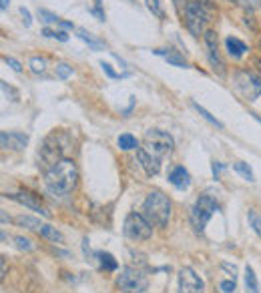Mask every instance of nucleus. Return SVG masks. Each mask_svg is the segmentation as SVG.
I'll list each match as a JSON object with an SVG mask.
<instances>
[{"mask_svg":"<svg viewBox=\"0 0 261 293\" xmlns=\"http://www.w3.org/2000/svg\"><path fill=\"white\" fill-rule=\"evenodd\" d=\"M231 2H233V0H231Z\"/></svg>","mask_w":261,"mask_h":293,"instance_id":"43","label":"nucleus"},{"mask_svg":"<svg viewBox=\"0 0 261 293\" xmlns=\"http://www.w3.org/2000/svg\"><path fill=\"white\" fill-rule=\"evenodd\" d=\"M137 159H139L141 167L145 169V173H147L149 177H155V175L159 173V169H161V161H159L157 157H153L145 146H139V149H137Z\"/></svg>","mask_w":261,"mask_h":293,"instance_id":"13","label":"nucleus"},{"mask_svg":"<svg viewBox=\"0 0 261 293\" xmlns=\"http://www.w3.org/2000/svg\"><path fill=\"white\" fill-rule=\"evenodd\" d=\"M0 267H2V271H0V277H4L6 275V259L2 257V261H0Z\"/></svg>","mask_w":261,"mask_h":293,"instance_id":"40","label":"nucleus"},{"mask_svg":"<svg viewBox=\"0 0 261 293\" xmlns=\"http://www.w3.org/2000/svg\"><path fill=\"white\" fill-rule=\"evenodd\" d=\"M38 233H40L42 239H48V241H52V243H56V245L64 243V235H62L56 227H52V225H42V229H40Z\"/></svg>","mask_w":261,"mask_h":293,"instance_id":"20","label":"nucleus"},{"mask_svg":"<svg viewBox=\"0 0 261 293\" xmlns=\"http://www.w3.org/2000/svg\"><path fill=\"white\" fill-rule=\"evenodd\" d=\"M38 16L46 22V24H56V26H60L62 30H71V28H75L73 26V22H67V20H62L60 16H56V14H52V12H48L46 8H40L38 10Z\"/></svg>","mask_w":261,"mask_h":293,"instance_id":"18","label":"nucleus"},{"mask_svg":"<svg viewBox=\"0 0 261 293\" xmlns=\"http://www.w3.org/2000/svg\"><path fill=\"white\" fill-rule=\"evenodd\" d=\"M153 54H159V56H165V60L171 64V66H177V68H187L189 64L185 62V58L177 52H173L171 48H155Z\"/></svg>","mask_w":261,"mask_h":293,"instance_id":"16","label":"nucleus"},{"mask_svg":"<svg viewBox=\"0 0 261 293\" xmlns=\"http://www.w3.org/2000/svg\"><path fill=\"white\" fill-rule=\"evenodd\" d=\"M169 183H171L175 189L185 191V189L191 187V175H189V171H187L185 167L177 165V167H173L171 173H169Z\"/></svg>","mask_w":261,"mask_h":293,"instance_id":"14","label":"nucleus"},{"mask_svg":"<svg viewBox=\"0 0 261 293\" xmlns=\"http://www.w3.org/2000/svg\"><path fill=\"white\" fill-rule=\"evenodd\" d=\"M217 209H219V203H217L211 195H201V197L197 199L193 211H191V223H193L195 231L203 233L205 225L209 223V219L213 217V213H215Z\"/></svg>","mask_w":261,"mask_h":293,"instance_id":"3","label":"nucleus"},{"mask_svg":"<svg viewBox=\"0 0 261 293\" xmlns=\"http://www.w3.org/2000/svg\"><path fill=\"white\" fill-rule=\"evenodd\" d=\"M235 87L243 93L247 101H255L261 95V75L259 72H249L241 70L235 75Z\"/></svg>","mask_w":261,"mask_h":293,"instance_id":"9","label":"nucleus"},{"mask_svg":"<svg viewBox=\"0 0 261 293\" xmlns=\"http://www.w3.org/2000/svg\"><path fill=\"white\" fill-rule=\"evenodd\" d=\"M77 36H79L81 40H85V42H87V44H89L93 50H103V48H105V44H103L101 40L93 38V36H91V34H89L85 28H79V30H77Z\"/></svg>","mask_w":261,"mask_h":293,"instance_id":"23","label":"nucleus"},{"mask_svg":"<svg viewBox=\"0 0 261 293\" xmlns=\"http://www.w3.org/2000/svg\"><path fill=\"white\" fill-rule=\"evenodd\" d=\"M205 46H207V58L213 66V70L223 77L225 75V62L221 60V54H219V44H217V34L213 30H207L205 32Z\"/></svg>","mask_w":261,"mask_h":293,"instance_id":"11","label":"nucleus"},{"mask_svg":"<svg viewBox=\"0 0 261 293\" xmlns=\"http://www.w3.org/2000/svg\"><path fill=\"white\" fill-rule=\"evenodd\" d=\"M4 62H6V64H8L10 68H12V70H16V72H20V70H22L20 62H18V60H14L12 56H4Z\"/></svg>","mask_w":261,"mask_h":293,"instance_id":"37","label":"nucleus"},{"mask_svg":"<svg viewBox=\"0 0 261 293\" xmlns=\"http://www.w3.org/2000/svg\"><path fill=\"white\" fill-rule=\"evenodd\" d=\"M101 4H103L101 0H95V8H89V12H91V14H95L99 20H105V12L101 10Z\"/></svg>","mask_w":261,"mask_h":293,"instance_id":"34","label":"nucleus"},{"mask_svg":"<svg viewBox=\"0 0 261 293\" xmlns=\"http://www.w3.org/2000/svg\"><path fill=\"white\" fill-rule=\"evenodd\" d=\"M123 233L125 237H129L133 241H143L149 239L153 235V225L149 223V219L141 213H129L125 223H123Z\"/></svg>","mask_w":261,"mask_h":293,"instance_id":"7","label":"nucleus"},{"mask_svg":"<svg viewBox=\"0 0 261 293\" xmlns=\"http://www.w3.org/2000/svg\"><path fill=\"white\" fill-rule=\"evenodd\" d=\"M183 14H185V24H187L189 32L193 36H199L201 30H203V26H205V22H207V18H209L207 6H203L197 0H187Z\"/></svg>","mask_w":261,"mask_h":293,"instance_id":"5","label":"nucleus"},{"mask_svg":"<svg viewBox=\"0 0 261 293\" xmlns=\"http://www.w3.org/2000/svg\"><path fill=\"white\" fill-rule=\"evenodd\" d=\"M225 46H227V52L233 56V58H241L245 52H247V44L235 36H227L225 38Z\"/></svg>","mask_w":261,"mask_h":293,"instance_id":"17","label":"nucleus"},{"mask_svg":"<svg viewBox=\"0 0 261 293\" xmlns=\"http://www.w3.org/2000/svg\"><path fill=\"white\" fill-rule=\"evenodd\" d=\"M42 34H44L46 38H56V40H60V42H67V40H69V34H67L64 30H52V28H48V26L42 28Z\"/></svg>","mask_w":261,"mask_h":293,"instance_id":"27","label":"nucleus"},{"mask_svg":"<svg viewBox=\"0 0 261 293\" xmlns=\"http://www.w3.org/2000/svg\"><path fill=\"white\" fill-rule=\"evenodd\" d=\"M0 145L4 151H22L24 146L28 145V135L18 133V131H2L0 133Z\"/></svg>","mask_w":261,"mask_h":293,"instance_id":"12","label":"nucleus"},{"mask_svg":"<svg viewBox=\"0 0 261 293\" xmlns=\"http://www.w3.org/2000/svg\"><path fill=\"white\" fill-rule=\"evenodd\" d=\"M73 75V66H69L67 62H58L56 64V77L58 79H69Z\"/></svg>","mask_w":261,"mask_h":293,"instance_id":"30","label":"nucleus"},{"mask_svg":"<svg viewBox=\"0 0 261 293\" xmlns=\"http://www.w3.org/2000/svg\"><path fill=\"white\" fill-rule=\"evenodd\" d=\"M219 287H221V291H223V293H233V291H235V279L221 281V283H219Z\"/></svg>","mask_w":261,"mask_h":293,"instance_id":"35","label":"nucleus"},{"mask_svg":"<svg viewBox=\"0 0 261 293\" xmlns=\"http://www.w3.org/2000/svg\"><path fill=\"white\" fill-rule=\"evenodd\" d=\"M223 169H225L223 163H219V161H213V163H211V171H213V177H215V179H219V175L223 173Z\"/></svg>","mask_w":261,"mask_h":293,"instance_id":"36","label":"nucleus"},{"mask_svg":"<svg viewBox=\"0 0 261 293\" xmlns=\"http://www.w3.org/2000/svg\"><path fill=\"white\" fill-rule=\"evenodd\" d=\"M95 257H97L101 269H105V271H117V269H119V263H117V259H115L111 253H107V251H97Z\"/></svg>","mask_w":261,"mask_h":293,"instance_id":"19","label":"nucleus"},{"mask_svg":"<svg viewBox=\"0 0 261 293\" xmlns=\"http://www.w3.org/2000/svg\"><path fill=\"white\" fill-rule=\"evenodd\" d=\"M197 2H201V4L207 6V8H211V0H197Z\"/></svg>","mask_w":261,"mask_h":293,"instance_id":"42","label":"nucleus"},{"mask_svg":"<svg viewBox=\"0 0 261 293\" xmlns=\"http://www.w3.org/2000/svg\"><path fill=\"white\" fill-rule=\"evenodd\" d=\"M233 171L235 173H239L245 181H249V183H253L255 179H253V171L249 169V165L247 163H243V161H237V163H233Z\"/></svg>","mask_w":261,"mask_h":293,"instance_id":"24","label":"nucleus"},{"mask_svg":"<svg viewBox=\"0 0 261 293\" xmlns=\"http://www.w3.org/2000/svg\"><path fill=\"white\" fill-rule=\"evenodd\" d=\"M179 293H205L203 279L191 267H183L179 271Z\"/></svg>","mask_w":261,"mask_h":293,"instance_id":"10","label":"nucleus"},{"mask_svg":"<svg viewBox=\"0 0 261 293\" xmlns=\"http://www.w3.org/2000/svg\"><path fill=\"white\" fill-rule=\"evenodd\" d=\"M143 146H145L153 157H157V159L161 161L165 155H169V153L173 151L175 141H173V137H171L169 133L159 131V129H151V131L145 133V145Z\"/></svg>","mask_w":261,"mask_h":293,"instance_id":"4","label":"nucleus"},{"mask_svg":"<svg viewBox=\"0 0 261 293\" xmlns=\"http://www.w3.org/2000/svg\"><path fill=\"white\" fill-rule=\"evenodd\" d=\"M193 107H195V111H197V113H199V115H201L205 121H209L213 127H217V129H223V123H221V121H217V119H215V117H213L209 111H205V109H203L199 103H193Z\"/></svg>","mask_w":261,"mask_h":293,"instance_id":"25","label":"nucleus"},{"mask_svg":"<svg viewBox=\"0 0 261 293\" xmlns=\"http://www.w3.org/2000/svg\"><path fill=\"white\" fill-rule=\"evenodd\" d=\"M143 215L155 227H165L171 217V201L163 191H151L143 203Z\"/></svg>","mask_w":261,"mask_h":293,"instance_id":"2","label":"nucleus"},{"mask_svg":"<svg viewBox=\"0 0 261 293\" xmlns=\"http://www.w3.org/2000/svg\"><path fill=\"white\" fill-rule=\"evenodd\" d=\"M117 143H119V146H121L123 151H133V149H139V141H137L133 135H129V133L121 135Z\"/></svg>","mask_w":261,"mask_h":293,"instance_id":"26","label":"nucleus"},{"mask_svg":"<svg viewBox=\"0 0 261 293\" xmlns=\"http://www.w3.org/2000/svg\"><path fill=\"white\" fill-rule=\"evenodd\" d=\"M175 2V6L179 8V10H185V4H187V0H173Z\"/></svg>","mask_w":261,"mask_h":293,"instance_id":"39","label":"nucleus"},{"mask_svg":"<svg viewBox=\"0 0 261 293\" xmlns=\"http://www.w3.org/2000/svg\"><path fill=\"white\" fill-rule=\"evenodd\" d=\"M79 171L75 161L62 159L58 165H54L50 171L44 173V185L52 195H67L77 187Z\"/></svg>","mask_w":261,"mask_h":293,"instance_id":"1","label":"nucleus"},{"mask_svg":"<svg viewBox=\"0 0 261 293\" xmlns=\"http://www.w3.org/2000/svg\"><path fill=\"white\" fill-rule=\"evenodd\" d=\"M147 2V8L155 14V16H159V18H165V12L161 10V4H159V0H145Z\"/></svg>","mask_w":261,"mask_h":293,"instance_id":"32","label":"nucleus"},{"mask_svg":"<svg viewBox=\"0 0 261 293\" xmlns=\"http://www.w3.org/2000/svg\"><path fill=\"white\" fill-rule=\"evenodd\" d=\"M28 66H30V70L32 72H44L46 70V58H40V56H32L30 58V62H28Z\"/></svg>","mask_w":261,"mask_h":293,"instance_id":"28","label":"nucleus"},{"mask_svg":"<svg viewBox=\"0 0 261 293\" xmlns=\"http://www.w3.org/2000/svg\"><path fill=\"white\" fill-rule=\"evenodd\" d=\"M14 241H16V247H18L20 251H32V249H34V245H32L28 239H24V237H16Z\"/></svg>","mask_w":261,"mask_h":293,"instance_id":"33","label":"nucleus"},{"mask_svg":"<svg viewBox=\"0 0 261 293\" xmlns=\"http://www.w3.org/2000/svg\"><path fill=\"white\" fill-rule=\"evenodd\" d=\"M247 221H249V227L257 233L261 237V217L253 211V209H249V213H247Z\"/></svg>","mask_w":261,"mask_h":293,"instance_id":"29","label":"nucleus"},{"mask_svg":"<svg viewBox=\"0 0 261 293\" xmlns=\"http://www.w3.org/2000/svg\"><path fill=\"white\" fill-rule=\"evenodd\" d=\"M117 287L123 293H143L149 287L147 275L137 267H125L117 277Z\"/></svg>","mask_w":261,"mask_h":293,"instance_id":"6","label":"nucleus"},{"mask_svg":"<svg viewBox=\"0 0 261 293\" xmlns=\"http://www.w3.org/2000/svg\"><path fill=\"white\" fill-rule=\"evenodd\" d=\"M60 161H62V146L58 145L56 135H52V137H48L44 141V145L40 146V151H38V167L46 173L54 165H58Z\"/></svg>","mask_w":261,"mask_h":293,"instance_id":"8","label":"nucleus"},{"mask_svg":"<svg viewBox=\"0 0 261 293\" xmlns=\"http://www.w3.org/2000/svg\"><path fill=\"white\" fill-rule=\"evenodd\" d=\"M101 68L105 70V75H107L109 79H125V77H129V72H123V75L115 72V70L111 68V64H109V62H101Z\"/></svg>","mask_w":261,"mask_h":293,"instance_id":"31","label":"nucleus"},{"mask_svg":"<svg viewBox=\"0 0 261 293\" xmlns=\"http://www.w3.org/2000/svg\"><path fill=\"white\" fill-rule=\"evenodd\" d=\"M8 4H10V0H2V2H0V8H2V10H6V8H8Z\"/></svg>","mask_w":261,"mask_h":293,"instance_id":"41","label":"nucleus"},{"mask_svg":"<svg viewBox=\"0 0 261 293\" xmlns=\"http://www.w3.org/2000/svg\"><path fill=\"white\" fill-rule=\"evenodd\" d=\"M245 293H259V283L253 273V269L247 265L245 267Z\"/></svg>","mask_w":261,"mask_h":293,"instance_id":"21","label":"nucleus"},{"mask_svg":"<svg viewBox=\"0 0 261 293\" xmlns=\"http://www.w3.org/2000/svg\"><path fill=\"white\" fill-rule=\"evenodd\" d=\"M16 225L26 227V229H30V231H40V229H42V223H40L38 219H34V217H28V215L16 217Z\"/></svg>","mask_w":261,"mask_h":293,"instance_id":"22","label":"nucleus"},{"mask_svg":"<svg viewBox=\"0 0 261 293\" xmlns=\"http://www.w3.org/2000/svg\"><path fill=\"white\" fill-rule=\"evenodd\" d=\"M20 16H22V22H24V26H30L32 24V18H30V12H28V8H20Z\"/></svg>","mask_w":261,"mask_h":293,"instance_id":"38","label":"nucleus"},{"mask_svg":"<svg viewBox=\"0 0 261 293\" xmlns=\"http://www.w3.org/2000/svg\"><path fill=\"white\" fill-rule=\"evenodd\" d=\"M10 199H14L16 203H20V205H24L26 209H30V211H36V213H40V215H44V217H50V213L34 199V195H30V193H14V195H8Z\"/></svg>","mask_w":261,"mask_h":293,"instance_id":"15","label":"nucleus"}]
</instances>
